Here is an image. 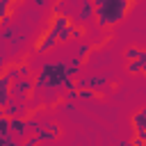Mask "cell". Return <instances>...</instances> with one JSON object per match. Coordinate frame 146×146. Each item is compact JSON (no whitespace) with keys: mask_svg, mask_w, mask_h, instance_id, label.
<instances>
[{"mask_svg":"<svg viewBox=\"0 0 146 146\" xmlns=\"http://www.w3.org/2000/svg\"><path fill=\"white\" fill-rule=\"evenodd\" d=\"M128 7H130L128 0H94V16L100 27L110 30L125 16Z\"/></svg>","mask_w":146,"mask_h":146,"instance_id":"1","label":"cell"},{"mask_svg":"<svg viewBox=\"0 0 146 146\" xmlns=\"http://www.w3.org/2000/svg\"><path fill=\"white\" fill-rule=\"evenodd\" d=\"M9 91H11V98L27 103V98L34 94V80L32 78H16V80H11Z\"/></svg>","mask_w":146,"mask_h":146,"instance_id":"2","label":"cell"},{"mask_svg":"<svg viewBox=\"0 0 146 146\" xmlns=\"http://www.w3.org/2000/svg\"><path fill=\"white\" fill-rule=\"evenodd\" d=\"M34 135H36V141H39V144H50V141H55V139L62 135V130H59L57 123L46 121V123H41V128H39Z\"/></svg>","mask_w":146,"mask_h":146,"instance_id":"3","label":"cell"},{"mask_svg":"<svg viewBox=\"0 0 146 146\" xmlns=\"http://www.w3.org/2000/svg\"><path fill=\"white\" fill-rule=\"evenodd\" d=\"M2 114L9 116V119H14V116H18V119H27V116H30V107H27V103H21V100L11 98V100L5 105Z\"/></svg>","mask_w":146,"mask_h":146,"instance_id":"4","label":"cell"},{"mask_svg":"<svg viewBox=\"0 0 146 146\" xmlns=\"http://www.w3.org/2000/svg\"><path fill=\"white\" fill-rule=\"evenodd\" d=\"M57 36H59V34H57L52 27H48V30H46V32H43V34L36 39V43H34V50H36V52H48L50 48H55V43H57Z\"/></svg>","mask_w":146,"mask_h":146,"instance_id":"5","label":"cell"},{"mask_svg":"<svg viewBox=\"0 0 146 146\" xmlns=\"http://www.w3.org/2000/svg\"><path fill=\"white\" fill-rule=\"evenodd\" d=\"M78 89H82V87H87V89H100V87H105L107 84V75L103 73V75H89V78H80L78 82Z\"/></svg>","mask_w":146,"mask_h":146,"instance_id":"6","label":"cell"},{"mask_svg":"<svg viewBox=\"0 0 146 146\" xmlns=\"http://www.w3.org/2000/svg\"><path fill=\"white\" fill-rule=\"evenodd\" d=\"M9 87H11V78L2 71V73H0V110H5V105L11 100V91H9Z\"/></svg>","mask_w":146,"mask_h":146,"instance_id":"7","label":"cell"},{"mask_svg":"<svg viewBox=\"0 0 146 146\" xmlns=\"http://www.w3.org/2000/svg\"><path fill=\"white\" fill-rule=\"evenodd\" d=\"M9 132H11L16 139H25V137L30 135V130H27V125H25V119H18V116L9 119Z\"/></svg>","mask_w":146,"mask_h":146,"instance_id":"8","label":"cell"},{"mask_svg":"<svg viewBox=\"0 0 146 146\" xmlns=\"http://www.w3.org/2000/svg\"><path fill=\"white\" fill-rule=\"evenodd\" d=\"M132 125H135L137 137H141V139L146 141V107L132 114Z\"/></svg>","mask_w":146,"mask_h":146,"instance_id":"9","label":"cell"},{"mask_svg":"<svg viewBox=\"0 0 146 146\" xmlns=\"http://www.w3.org/2000/svg\"><path fill=\"white\" fill-rule=\"evenodd\" d=\"M91 16H94V2H91V0H82V2H80L78 21H80V23H84V21H89Z\"/></svg>","mask_w":146,"mask_h":146,"instance_id":"10","label":"cell"},{"mask_svg":"<svg viewBox=\"0 0 146 146\" xmlns=\"http://www.w3.org/2000/svg\"><path fill=\"white\" fill-rule=\"evenodd\" d=\"M89 52H91V46H89V43H82V46L75 50V62H80V64H82V62L87 59V55H89Z\"/></svg>","mask_w":146,"mask_h":146,"instance_id":"11","label":"cell"},{"mask_svg":"<svg viewBox=\"0 0 146 146\" xmlns=\"http://www.w3.org/2000/svg\"><path fill=\"white\" fill-rule=\"evenodd\" d=\"M0 146H21V144L11 132H7V135H0Z\"/></svg>","mask_w":146,"mask_h":146,"instance_id":"12","label":"cell"},{"mask_svg":"<svg viewBox=\"0 0 146 146\" xmlns=\"http://www.w3.org/2000/svg\"><path fill=\"white\" fill-rule=\"evenodd\" d=\"M139 52H141V48H137V46H128V48H125V62L137 59V57H139Z\"/></svg>","mask_w":146,"mask_h":146,"instance_id":"13","label":"cell"},{"mask_svg":"<svg viewBox=\"0 0 146 146\" xmlns=\"http://www.w3.org/2000/svg\"><path fill=\"white\" fill-rule=\"evenodd\" d=\"M94 96H96V91H94V89H87V87L78 89V98H84V100H89V98H94Z\"/></svg>","mask_w":146,"mask_h":146,"instance_id":"14","label":"cell"},{"mask_svg":"<svg viewBox=\"0 0 146 146\" xmlns=\"http://www.w3.org/2000/svg\"><path fill=\"white\" fill-rule=\"evenodd\" d=\"M68 32H71V39H80V36L84 34V30H82L80 25H73V23H71V27H68Z\"/></svg>","mask_w":146,"mask_h":146,"instance_id":"15","label":"cell"},{"mask_svg":"<svg viewBox=\"0 0 146 146\" xmlns=\"http://www.w3.org/2000/svg\"><path fill=\"white\" fill-rule=\"evenodd\" d=\"M9 132V116L0 114V135H7Z\"/></svg>","mask_w":146,"mask_h":146,"instance_id":"16","label":"cell"},{"mask_svg":"<svg viewBox=\"0 0 146 146\" xmlns=\"http://www.w3.org/2000/svg\"><path fill=\"white\" fill-rule=\"evenodd\" d=\"M139 71H141L139 59H130V62H128V73H139Z\"/></svg>","mask_w":146,"mask_h":146,"instance_id":"17","label":"cell"},{"mask_svg":"<svg viewBox=\"0 0 146 146\" xmlns=\"http://www.w3.org/2000/svg\"><path fill=\"white\" fill-rule=\"evenodd\" d=\"M18 78H30V66H27V62H21V64H18Z\"/></svg>","mask_w":146,"mask_h":146,"instance_id":"18","label":"cell"},{"mask_svg":"<svg viewBox=\"0 0 146 146\" xmlns=\"http://www.w3.org/2000/svg\"><path fill=\"white\" fill-rule=\"evenodd\" d=\"M66 100H78V89H71V91H66V96H64Z\"/></svg>","mask_w":146,"mask_h":146,"instance_id":"19","label":"cell"},{"mask_svg":"<svg viewBox=\"0 0 146 146\" xmlns=\"http://www.w3.org/2000/svg\"><path fill=\"white\" fill-rule=\"evenodd\" d=\"M48 2H50V0H32V5H34L36 9H43V7H48Z\"/></svg>","mask_w":146,"mask_h":146,"instance_id":"20","label":"cell"},{"mask_svg":"<svg viewBox=\"0 0 146 146\" xmlns=\"http://www.w3.org/2000/svg\"><path fill=\"white\" fill-rule=\"evenodd\" d=\"M130 144H132V146H146V141H144L141 137H137V135H135V139H132Z\"/></svg>","mask_w":146,"mask_h":146,"instance_id":"21","label":"cell"},{"mask_svg":"<svg viewBox=\"0 0 146 146\" xmlns=\"http://www.w3.org/2000/svg\"><path fill=\"white\" fill-rule=\"evenodd\" d=\"M2 66H5V48L0 46V73H2Z\"/></svg>","mask_w":146,"mask_h":146,"instance_id":"22","label":"cell"},{"mask_svg":"<svg viewBox=\"0 0 146 146\" xmlns=\"http://www.w3.org/2000/svg\"><path fill=\"white\" fill-rule=\"evenodd\" d=\"M137 59H139V64H141V66H144V64H146V50H141V52H139V57H137Z\"/></svg>","mask_w":146,"mask_h":146,"instance_id":"23","label":"cell"},{"mask_svg":"<svg viewBox=\"0 0 146 146\" xmlns=\"http://www.w3.org/2000/svg\"><path fill=\"white\" fill-rule=\"evenodd\" d=\"M141 73H144V75H146V64H144V66H141Z\"/></svg>","mask_w":146,"mask_h":146,"instance_id":"24","label":"cell"},{"mask_svg":"<svg viewBox=\"0 0 146 146\" xmlns=\"http://www.w3.org/2000/svg\"><path fill=\"white\" fill-rule=\"evenodd\" d=\"M11 2H14V5H16V2H23V0H11Z\"/></svg>","mask_w":146,"mask_h":146,"instance_id":"25","label":"cell"},{"mask_svg":"<svg viewBox=\"0 0 146 146\" xmlns=\"http://www.w3.org/2000/svg\"><path fill=\"white\" fill-rule=\"evenodd\" d=\"M128 2H130V5H132V2H137V0H128Z\"/></svg>","mask_w":146,"mask_h":146,"instance_id":"26","label":"cell"},{"mask_svg":"<svg viewBox=\"0 0 146 146\" xmlns=\"http://www.w3.org/2000/svg\"><path fill=\"white\" fill-rule=\"evenodd\" d=\"M0 114H2V110H0Z\"/></svg>","mask_w":146,"mask_h":146,"instance_id":"27","label":"cell"}]
</instances>
